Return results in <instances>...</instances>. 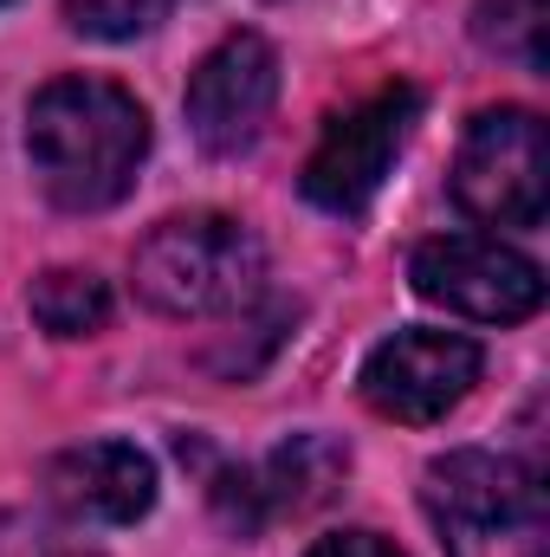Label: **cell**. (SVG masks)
Instances as JSON below:
<instances>
[{"mask_svg": "<svg viewBox=\"0 0 550 557\" xmlns=\"http://www.w3.org/2000/svg\"><path fill=\"white\" fill-rule=\"evenodd\" d=\"M473 39L525 72L550 65V0H479L473 7Z\"/></svg>", "mask_w": 550, "mask_h": 557, "instance_id": "7c38bea8", "label": "cell"}, {"mask_svg": "<svg viewBox=\"0 0 550 557\" xmlns=\"http://www.w3.org/2000/svg\"><path fill=\"white\" fill-rule=\"evenodd\" d=\"M175 0H65V26L85 39H137L168 20Z\"/></svg>", "mask_w": 550, "mask_h": 557, "instance_id": "4fadbf2b", "label": "cell"}, {"mask_svg": "<svg viewBox=\"0 0 550 557\" xmlns=\"http://www.w3.org/2000/svg\"><path fill=\"white\" fill-rule=\"evenodd\" d=\"M453 201L486 227H538L550 214V137L538 111L492 104L453 156Z\"/></svg>", "mask_w": 550, "mask_h": 557, "instance_id": "277c9868", "label": "cell"}, {"mask_svg": "<svg viewBox=\"0 0 550 557\" xmlns=\"http://www.w3.org/2000/svg\"><path fill=\"white\" fill-rule=\"evenodd\" d=\"M479 370H486V350L460 331H396L363 363V403L389 421L427 428L473 396Z\"/></svg>", "mask_w": 550, "mask_h": 557, "instance_id": "52a82bcc", "label": "cell"}, {"mask_svg": "<svg viewBox=\"0 0 550 557\" xmlns=\"http://www.w3.org/2000/svg\"><path fill=\"white\" fill-rule=\"evenodd\" d=\"M421 506L447 557H550L545 473L518 454H434L421 473Z\"/></svg>", "mask_w": 550, "mask_h": 557, "instance_id": "7a4b0ae2", "label": "cell"}, {"mask_svg": "<svg viewBox=\"0 0 550 557\" xmlns=\"http://www.w3.org/2000/svg\"><path fill=\"white\" fill-rule=\"evenodd\" d=\"M46 499L78 525H137L155 506V460L137 441H85L46 467Z\"/></svg>", "mask_w": 550, "mask_h": 557, "instance_id": "9c48e42d", "label": "cell"}, {"mask_svg": "<svg viewBox=\"0 0 550 557\" xmlns=\"http://www.w3.org/2000/svg\"><path fill=\"white\" fill-rule=\"evenodd\" d=\"M278 104V52L260 33H227L201 65L188 72V131L208 156H247L266 137V117Z\"/></svg>", "mask_w": 550, "mask_h": 557, "instance_id": "ba28073f", "label": "cell"}, {"mask_svg": "<svg viewBox=\"0 0 550 557\" xmlns=\"http://www.w3.org/2000/svg\"><path fill=\"white\" fill-rule=\"evenodd\" d=\"M26 156L46 201H59L65 214H98L137 182L149 156V111L111 78L65 72L26 104Z\"/></svg>", "mask_w": 550, "mask_h": 557, "instance_id": "6da1fadb", "label": "cell"}, {"mask_svg": "<svg viewBox=\"0 0 550 557\" xmlns=\"http://www.w3.org/2000/svg\"><path fill=\"white\" fill-rule=\"evenodd\" d=\"M343 473H350V447H337L330 434H291V441H278L273 454H266V467L253 473V486L266 499V519L273 512L298 519V512L330 506L337 486H343Z\"/></svg>", "mask_w": 550, "mask_h": 557, "instance_id": "30bf717a", "label": "cell"}, {"mask_svg": "<svg viewBox=\"0 0 550 557\" xmlns=\"http://www.w3.org/2000/svg\"><path fill=\"white\" fill-rule=\"evenodd\" d=\"M304 557H409V552H396L383 532H330V539H317Z\"/></svg>", "mask_w": 550, "mask_h": 557, "instance_id": "5bb4252c", "label": "cell"}, {"mask_svg": "<svg viewBox=\"0 0 550 557\" xmlns=\"http://www.w3.org/2000/svg\"><path fill=\"white\" fill-rule=\"evenodd\" d=\"M130 278L162 318H234L266 292V247L234 214H175L142 234Z\"/></svg>", "mask_w": 550, "mask_h": 557, "instance_id": "3957f363", "label": "cell"}, {"mask_svg": "<svg viewBox=\"0 0 550 557\" xmlns=\"http://www.w3.org/2000/svg\"><path fill=\"white\" fill-rule=\"evenodd\" d=\"M13 532L20 539H0V557H98V552H78V545H59V539H46L39 525H20V519H13Z\"/></svg>", "mask_w": 550, "mask_h": 557, "instance_id": "9a60e30c", "label": "cell"}, {"mask_svg": "<svg viewBox=\"0 0 550 557\" xmlns=\"http://www.w3.org/2000/svg\"><path fill=\"white\" fill-rule=\"evenodd\" d=\"M26 305H33L39 331H52V337H98L111 324V285L98 273H85V267L39 273L33 292H26Z\"/></svg>", "mask_w": 550, "mask_h": 557, "instance_id": "8fae6325", "label": "cell"}, {"mask_svg": "<svg viewBox=\"0 0 550 557\" xmlns=\"http://www.w3.org/2000/svg\"><path fill=\"white\" fill-rule=\"evenodd\" d=\"M421 117V91L414 85H383L363 104L337 111L324 124L317 149L304 156V201H317L324 214H363L376 201V188L389 182L402 143Z\"/></svg>", "mask_w": 550, "mask_h": 557, "instance_id": "5b68a950", "label": "cell"}, {"mask_svg": "<svg viewBox=\"0 0 550 557\" xmlns=\"http://www.w3.org/2000/svg\"><path fill=\"white\" fill-rule=\"evenodd\" d=\"M414 292L473 324H518L545 305V267L492 234H440L409 260Z\"/></svg>", "mask_w": 550, "mask_h": 557, "instance_id": "8992f818", "label": "cell"}, {"mask_svg": "<svg viewBox=\"0 0 550 557\" xmlns=\"http://www.w3.org/2000/svg\"><path fill=\"white\" fill-rule=\"evenodd\" d=\"M0 7H7V0H0Z\"/></svg>", "mask_w": 550, "mask_h": 557, "instance_id": "2e32d148", "label": "cell"}]
</instances>
